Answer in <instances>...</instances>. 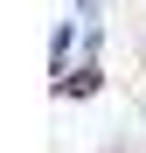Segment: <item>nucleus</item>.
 <instances>
[{
	"label": "nucleus",
	"mask_w": 146,
	"mask_h": 153,
	"mask_svg": "<svg viewBox=\"0 0 146 153\" xmlns=\"http://www.w3.org/2000/svg\"><path fill=\"white\" fill-rule=\"evenodd\" d=\"M97 91H104V70H97V63L63 70V76H56V97H97Z\"/></svg>",
	"instance_id": "1"
},
{
	"label": "nucleus",
	"mask_w": 146,
	"mask_h": 153,
	"mask_svg": "<svg viewBox=\"0 0 146 153\" xmlns=\"http://www.w3.org/2000/svg\"><path fill=\"white\" fill-rule=\"evenodd\" d=\"M97 7H104V0H77V14H84V21H90V14H97Z\"/></svg>",
	"instance_id": "2"
},
{
	"label": "nucleus",
	"mask_w": 146,
	"mask_h": 153,
	"mask_svg": "<svg viewBox=\"0 0 146 153\" xmlns=\"http://www.w3.org/2000/svg\"><path fill=\"white\" fill-rule=\"evenodd\" d=\"M97 153H132V139H111V146H97Z\"/></svg>",
	"instance_id": "3"
}]
</instances>
